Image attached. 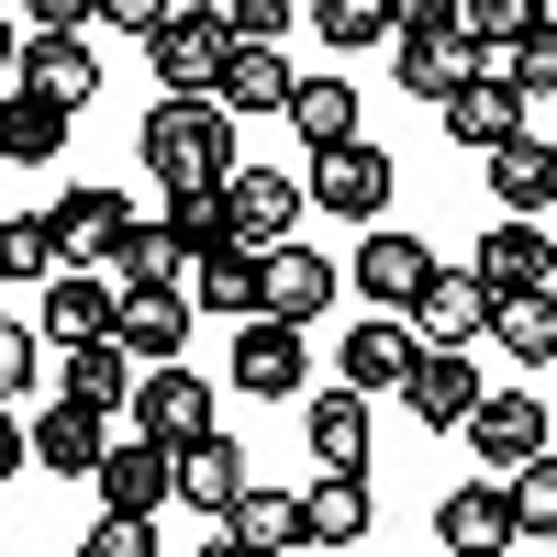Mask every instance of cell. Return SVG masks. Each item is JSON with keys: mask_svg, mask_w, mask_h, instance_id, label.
Returning a JSON list of instances; mask_svg holds the SVG:
<instances>
[{"mask_svg": "<svg viewBox=\"0 0 557 557\" xmlns=\"http://www.w3.org/2000/svg\"><path fill=\"white\" fill-rule=\"evenodd\" d=\"M134 146H146L168 201H190V190H223V178H235V112L223 101H157Z\"/></svg>", "mask_w": 557, "mask_h": 557, "instance_id": "1", "label": "cell"}, {"mask_svg": "<svg viewBox=\"0 0 557 557\" xmlns=\"http://www.w3.org/2000/svg\"><path fill=\"white\" fill-rule=\"evenodd\" d=\"M112 323H123V290H112V278L101 268H57V278H45V290H34V335L45 346H112Z\"/></svg>", "mask_w": 557, "mask_h": 557, "instance_id": "2", "label": "cell"}, {"mask_svg": "<svg viewBox=\"0 0 557 557\" xmlns=\"http://www.w3.org/2000/svg\"><path fill=\"white\" fill-rule=\"evenodd\" d=\"M290 212H312V190L290 168H235L223 178V223H235L246 257H290Z\"/></svg>", "mask_w": 557, "mask_h": 557, "instance_id": "3", "label": "cell"}, {"mask_svg": "<svg viewBox=\"0 0 557 557\" xmlns=\"http://www.w3.org/2000/svg\"><path fill=\"white\" fill-rule=\"evenodd\" d=\"M157 78H168V101H212V78H223V57H235V45H223V23H212V0H178V12L157 23Z\"/></svg>", "mask_w": 557, "mask_h": 557, "instance_id": "4", "label": "cell"}, {"mask_svg": "<svg viewBox=\"0 0 557 557\" xmlns=\"http://www.w3.org/2000/svg\"><path fill=\"white\" fill-rule=\"evenodd\" d=\"M301 190H312V212H346V223H368V235H380V212H391V190H401V178H391V157L357 134V146L312 157V178H301Z\"/></svg>", "mask_w": 557, "mask_h": 557, "instance_id": "5", "label": "cell"}, {"mask_svg": "<svg viewBox=\"0 0 557 557\" xmlns=\"http://www.w3.org/2000/svg\"><path fill=\"white\" fill-rule=\"evenodd\" d=\"M134 435H146V446H201V435H223L212 424V391L190 380V368H146V380H134Z\"/></svg>", "mask_w": 557, "mask_h": 557, "instance_id": "6", "label": "cell"}, {"mask_svg": "<svg viewBox=\"0 0 557 557\" xmlns=\"http://www.w3.org/2000/svg\"><path fill=\"white\" fill-rule=\"evenodd\" d=\"M123 223H134V201H123V190H101V178H89V190H67L57 212H45V235H57V268H101V278H112Z\"/></svg>", "mask_w": 557, "mask_h": 557, "instance_id": "7", "label": "cell"}, {"mask_svg": "<svg viewBox=\"0 0 557 557\" xmlns=\"http://www.w3.org/2000/svg\"><path fill=\"white\" fill-rule=\"evenodd\" d=\"M401 323H412L424 346H457V357H469V346L491 335V278H480V268H435V278H424V301H412Z\"/></svg>", "mask_w": 557, "mask_h": 557, "instance_id": "8", "label": "cell"}, {"mask_svg": "<svg viewBox=\"0 0 557 557\" xmlns=\"http://www.w3.org/2000/svg\"><path fill=\"white\" fill-rule=\"evenodd\" d=\"M101 513H123V524H157V502H178V457L168 446H146V435H123L112 457H101Z\"/></svg>", "mask_w": 557, "mask_h": 557, "instance_id": "9", "label": "cell"}, {"mask_svg": "<svg viewBox=\"0 0 557 557\" xmlns=\"http://www.w3.org/2000/svg\"><path fill=\"white\" fill-rule=\"evenodd\" d=\"M435 268H446V257H435L424 235H401V223H380V235L357 246V268H346V278H357V290L380 301V312H412V301H424V278H435Z\"/></svg>", "mask_w": 557, "mask_h": 557, "instance_id": "10", "label": "cell"}, {"mask_svg": "<svg viewBox=\"0 0 557 557\" xmlns=\"http://www.w3.org/2000/svg\"><path fill=\"white\" fill-rule=\"evenodd\" d=\"M480 401H491V380H480V357H457V346H424V368H412V391H401V412L435 424V435H457Z\"/></svg>", "mask_w": 557, "mask_h": 557, "instance_id": "11", "label": "cell"}, {"mask_svg": "<svg viewBox=\"0 0 557 557\" xmlns=\"http://www.w3.org/2000/svg\"><path fill=\"white\" fill-rule=\"evenodd\" d=\"M546 424H557V412H546L535 391H491V401L469 412V446L513 480V469H535V457H546Z\"/></svg>", "mask_w": 557, "mask_h": 557, "instance_id": "12", "label": "cell"}, {"mask_svg": "<svg viewBox=\"0 0 557 557\" xmlns=\"http://www.w3.org/2000/svg\"><path fill=\"white\" fill-rule=\"evenodd\" d=\"M435 535H446V557H502L513 546V480H457L435 502Z\"/></svg>", "mask_w": 557, "mask_h": 557, "instance_id": "13", "label": "cell"}, {"mask_svg": "<svg viewBox=\"0 0 557 557\" xmlns=\"http://www.w3.org/2000/svg\"><path fill=\"white\" fill-rule=\"evenodd\" d=\"M257 491V469H246V446L235 435H201V446H178V502H190L201 524H235V502Z\"/></svg>", "mask_w": 557, "mask_h": 557, "instance_id": "14", "label": "cell"}, {"mask_svg": "<svg viewBox=\"0 0 557 557\" xmlns=\"http://www.w3.org/2000/svg\"><path fill=\"white\" fill-rule=\"evenodd\" d=\"M412 368H424V335H412L401 312H368L357 335H346V391H412Z\"/></svg>", "mask_w": 557, "mask_h": 557, "instance_id": "15", "label": "cell"}, {"mask_svg": "<svg viewBox=\"0 0 557 557\" xmlns=\"http://www.w3.org/2000/svg\"><path fill=\"white\" fill-rule=\"evenodd\" d=\"M469 268L491 278V301H513V290H557V246L535 235V223H491V235L469 246Z\"/></svg>", "mask_w": 557, "mask_h": 557, "instance_id": "16", "label": "cell"}, {"mask_svg": "<svg viewBox=\"0 0 557 557\" xmlns=\"http://www.w3.org/2000/svg\"><path fill=\"white\" fill-rule=\"evenodd\" d=\"M101 457H112V424H101V412H78V401H45V412H34V469L101 480Z\"/></svg>", "mask_w": 557, "mask_h": 557, "instance_id": "17", "label": "cell"}, {"mask_svg": "<svg viewBox=\"0 0 557 557\" xmlns=\"http://www.w3.org/2000/svg\"><path fill=\"white\" fill-rule=\"evenodd\" d=\"M435 123H446V146H469V157H502L513 134H535V123H524V101H513L502 78H469V89H457Z\"/></svg>", "mask_w": 557, "mask_h": 557, "instance_id": "18", "label": "cell"}, {"mask_svg": "<svg viewBox=\"0 0 557 557\" xmlns=\"http://www.w3.org/2000/svg\"><path fill=\"white\" fill-rule=\"evenodd\" d=\"M112 346H123L134 368H178V346H190V301H178V290H123Z\"/></svg>", "mask_w": 557, "mask_h": 557, "instance_id": "19", "label": "cell"}, {"mask_svg": "<svg viewBox=\"0 0 557 557\" xmlns=\"http://www.w3.org/2000/svg\"><path fill=\"white\" fill-rule=\"evenodd\" d=\"M235 391H257V401L312 391V357H301V335H290V323H246V335H235Z\"/></svg>", "mask_w": 557, "mask_h": 557, "instance_id": "20", "label": "cell"}, {"mask_svg": "<svg viewBox=\"0 0 557 557\" xmlns=\"http://www.w3.org/2000/svg\"><path fill=\"white\" fill-rule=\"evenodd\" d=\"M301 435H312V457L335 480H368V401L357 391H312L301 401Z\"/></svg>", "mask_w": 557, "mask_h": 557, "instance_id": "21", "label": "cell"}, {"mask_svg": "<svg viewBox=\"0 0 557 557\" xmlns=\"http://www.w3.org/2000/svg\"><path fill=\"white\" fill-rule=\"evenodd\" d=\"M23 89H34V101H57V112H78L89 89H101V57L67 45V34H23Z\"/></svg>", "mask_w": 557, "mask_h": 557, "instance_id": "22", "label": "cell"}, {"mask_svg": "<svg viewBox=\"0 0 557 557\" xmlns=\"http://www.w3.org/2000/svg\"><path fill=\"white\" fill-rule=\"evenodd\" d=\"M491 201H502V223H524V212L557 201V146L546 134H513V146L491 157Z\"/></svg>", "mask_w": 557, "mask_h": 557, "instance_id": "23", "label": "cell"}, {"mask_svg": "<svg viewBox=\"0 0 557 557\" xmlns=\"http://www.w3.org/2000/svg\"><path fill=\"white\" fill-rule=\"evenodd\" d=\"M290 89H301V78H290V57H268V45H235V57H223V78H212V101L246 123V112H290Z\"/></svg>", "mask_w": 557, "mask_h": 557, "instance_id": "24", "label": "cell"}, {"mask_svg": "<svg viewBox=\"0 0 557 557\" xmlns=\"http://www.w3.org/2000/svg\"><path fill=\"white\" fill-rule=\"evenodd\" d=\"M323 301H335V257H323V246L268 257V323H290V335H301V323H312Z\"/></svg>", "mask_w": 557, "mask_h": 557, "instance_id": "25", "label": "cell"}, {"mask_svg": "<svg viewBox=\"0 0 557 557\" xmlns=\"http://www.w3.org/2000/svg\"><path fill=\"white\" fill-rule=\"evenodd\" d=\"M368 513H380V502H368V480H335V469H323V480L301 491V546H357Z\"/></svg>", "mask_w": 557, "mask_h": 557, "instance_id": "26", "label": "cell"}, {"mask_svg": "<svg viewBox=\"0 0 557 557\" xmlns=\"http://www.w3.org/2000/svg\"><path fill=\"white\" fill-rule=\"evenodd\" d=\"M491 346L524 357V368H557V290H513L491 301Z\"/></svg>", "mask_w": 557, "mask_h": 557, "instance_id": "27", "label": "cell"}, {"mask_svg": "<svg viewBox=\"0 0 557 557\" xmlns=\"http://www.w3.org/2000/svg\"><path fill=\"white\" fill-rule=\"evenodd\" d=\"M290 134H301L312 157L357 146V89H346V78H301V89H290Z\"/></svg>", "mask_w": 557, "mask_h": 557, "instance_id": "28", "label": "cell"}, {"mask_svg": "<svg viewBox=\"0 0 557 557\" xmlns=\"http://www.w3.org/2000/svg\"><path fill=\"white\" fill-rule=\"evenodd\" d=\"M223 535H235L246 557H290V546H301V491H268V480H257V491L235 502V524H223Z\"/></svg>", "mask_w": 557, "mask_h": 557, "instance_id": "29", "label": "cell"}, {"mask_svg": "<svg viewBox=\"0 0 557 557\" xmlns=\"http://www.w3.org/2000/svg\"><path fill=\"white\" fill-rule=\"evenodd\" d=\"M57 146H67V112L34 101V89H12V101H0V168H45Z\"/></svg>", "mask_w": 557, "mask_h": 557, "instance_id": "30", "label": "cell"}, {"mask_svg": "<svg viewBox=\"0 0 557 557\" xmlns=\"http://www.w3.org/2000/svg\"><path fill=\"white\" fill-rule=\"evenodd\" d=\"M201 312H246V323H268V257H246V246L201 257Z\"/></svg>", "mask_w": 557, "mask_h": 557, "instance_id": "31", "label": "cell"}, {"mask_svg": "<svg viewBox=\"0 0 557 557\" xmlns=\"http://www.w3.org/2000/svg\"><path fill=\"white\" fill-rule=\"evenodd\" d=\"M178 268H190V257L168 246V223L134 212V223H123V246H112V278H123V290H178Z\"/></svg>", "mask_w": 557, "mask_h": 557, "instance_id": "32", "label": "cell"}, {"mask_svg": "<svg viewBox=\"0 0 557 557\" xmlns=\"http://www.w3.org/2000/svg\"><path fill=\"white\" fill-rule=\"evenodd\" d=\"M57 401H78V412H101V424H112V401H134V357H123V346H78Z\"/></svg>", "mask_w": 557, "mask_h": 557, "instance_id": "33", "label": "cell"}, {"mask_svg": "<svg viewBox=\"0 0 557 557\" xmlns=\"http://www.w3.org/2000/svg\"><path fill=\"white\" fill-rule=\"evenodd\" d=\"M391 67H401V89H412V101H435V112H446L457 89H469V45H401Z\"/></svg>", "mask_w": 557, "mask_h": 557, "instance_id": "34", "label": "cell"}, {"mask_svg": "<svg viewBox=\"0 0 557 557\" xmlns=\"http://www.w3.org/2000/svg\"><path fill=\"white\" fill-rule=\"evenodd\" d=\"M168 246H178V257H223V246H235V223H223V190L168 201Z\"/></svg>", "mask_w": 557, "mask_h": 557, "instance_id": "35", "label": "cell"}, {"mask_svg": "<svg viewBox=\"0 0 557 557\" xmlns=\"http://www.w3.org/2000/svg\"><path fill=\"white\" fill-rule=\"evenodd\" d=\"M502 89H513L524 112H546V101H557V12H546V34H535V45H513V57H502Z\"/></svg>", "mask_w": 557, "mask_h": 557, "instance_id": "36", "label": "cell"}, {"mask_svg": "<svg viewBox=\"0 0 557 557\" xmlns=\"http://www.w3.org/2000/svg\"><path fill=\"white\" fill-rule=\"evenodd\" d=\"M312 34H323V45H346V57H357V45L401 34V12H391V0H323V12H312Z\"/></svg>", "mask_w": 557, "mask_h": 557, "instance_id": "37", "label": "cell"}, {"mask_svg": "<svg viewBox=\"0 0 557 557\" xmlns=\"http://www.w3.org/2000/svg\"><path fill=\"white\" fill-rule=\"evenodd\" d=\"M0 278H23V290L57 278V235H45V212H34V223H23V212L0 223Z\"/></svg>", "mask_w": 557, "mask_h": 557, "instance_id": "38", "label": "cell"}, {"mask_svg": "<svg viewBox=\"0 0 557 557\" xmlns=\"http://www.w3.org/2000/svg\"><path fill=\"white\" fill-rule=\"evenodd\" d=\"M513 535L557 546V457H535V469H513Z\"/></svg>", "mask_w": 557, "mask_h": 557, "instance_id": "39", "label": "cell"}, {"mask_svg": "<svg viewBox=\"0 0 557 557\" xmlns=\"http://www.w3.org/2000/svg\"><path fill=\"white\" fill-rule=\"evenodd\" d=\"M212 23H223V45H268V57H278V34H290V0H212Z\"/></svg>", "mask_w": 557, "mask_h": 557, "instance_id": "40", "label": "cell"}, {"mask_svg": "<svg viewBox=\"0 0 557 557\" xmlns=\"http://www.w3.org/2000/svg\"><path fill=\"white\" fill-rule=\"evenodd\" d=\"M34 380H45V335L34 323H0V412H12Z\"/></svg>", "mask_w": 557, "mask_h": 557, "instance_id": "41", "label": "cell"}, {"mask_svg": "<svg viewBox=\"0 0 557 557\" xmlns=\"http://www.w3.org/2000/svg\"><path fill=\"white\" fill-rule=\"evenodd\" d=\"M401 45H469V0H401Z\"/></svg>", "mask_w": 557, "mask_h": 557, "instance_id": "42", "label": "cell"}, {"mask_svg": "<svg viewBox=\"0 0 557 557\" xmlns=\"http://www.w3.org/2000/svg\"><path fill=\"white\" fill-rule=\"evenodd\" d=\"M78 557H157V535H146V524H123V513H101V524L78 535Z\"/></svg>", "mask_w": 557, "mask_h": 557, "instance_id": "43", "label": "cell"}, {"mask_svg": "<svg viewBox=\"0 0 557 557\" xmlns=\"http://www.w3.org/2000/svg\"><path fill=\"white\" fill-rule=\"evenodd\" d=\"M89 23H101V12H89V0H34V12H23V34H67V45H78Z\"/></svg>", "mask_w": 557, "mask_h": 557, "instance_id": "44", "label": "cell"}, {"mask_svg": "<svg viewBox=\"0 0 557 557\" xmlns=\"http://www.w3.org/2000/svg\"><path fill=\"white\" fill-rule=\"evenodd\" d=\"M23 457H34V424H12V412H0V480H23Z\"/></svg>", "mask_w": 557, "mask_h": 557, "instance_id": "45", "label": "cell"}, {"mask_svg": "<svg viewBox=\"0 0 557 557\" xmlns=\"http://www.w3.org/2000/svg\"><path fill=\"white\" fill-rule=\"evenodd\" d=\"M0 67H23V23L12 12H0Z\"/></svg>", "mask_w": 557, "mask_h": 557, "instance_id": "46", "label": "cell"}, {"mask_svg": "<svg viewBox=\"0 0 557 557\" xmlns=\"http://www.w3.org/2000/svg\"><path fill=\"white\" fill-rule=\"evenodd\" d=\"M201 557H246V546H235V535H223V524H201Z\"/></svg>", "mask_w": 557, "mask_h": 557, "instance_id": "47", "label": "cell"}, {"mask_svg": "<svg viewBox=\"0 0 557 557\" xmlns=\"http://www.w3.org/2000/svg\"><path fill=\"white\" fill-rule=\"evenodd\" d=\"M546 12H557V0H546Z\"/></svg>", "mask_w": 557, "mask_h": 557, "instance_id": "48", "label": "cell"}, {"mask_svg": "<svg viewBox=\"0 0 557 557\" xmlns=\"http://www.w3.org/2000/svg\"><path fill=\"white\" fill-rule=\"evenodd\" d=\"M502 557H513V546H502Z\"/></svg>", "mask_w": 557, "mask_h": 557, "instance_id": "49", "label": "cell"}]
</instances>
